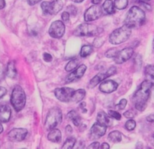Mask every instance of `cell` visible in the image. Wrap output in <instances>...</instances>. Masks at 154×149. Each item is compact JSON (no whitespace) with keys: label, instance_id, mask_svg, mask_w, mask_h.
Returning <instances> with one entry per match:
<instances>
[{"label":"cell","instance_id":"17","mask_svg":"<svg viewBox=\"0 0 154 149\" xmlns=\"http://www.w3.org/2000/svg\"><path fill=\"white\" fill-rule=\"evenodd\" d=\"M11 110L9 106L6 104L0 105V121L8 122L10 120Z\"/></svg>","mask_w":154,"mask_h":149},{"label":"cell","instance_id":"36","mask_svg":"<svg viewBox=\"0 0 154 149\" xmlns=\"http://www.w3.org/2000/svg\"><path fill=\"white\" fill-rule=\"evenodd\" d=\"M123 115H124V116L126 117V118H132L135 117V113L132 110H128V111H126V112H124V114H123Z\"/></svg>","mask_w":154,"mask_h":149},{"label":"cell","instance_id":"30","mask_svg":"<svg viewBox=\"0 0 154 149\" xmlns=\"http://www.w3.org/2000/svg\"><path fill=\"white\" fill-rule=\"evenodd\" d=\"M135 127H136V122L133 119L129 120L125 124V127H126V130H129V131L133 130L135 128Z\"/></svg>","mask_w":154,"mask_h":149},{"label":"cell","instance_id":"37","mask_svg":"<svg viewBox=\"0 0 154 149\" xmlns=\"http://www.w3.org/2000/svg\"><path fill=\"white\" fill-rule=\"evenodd\" d=\"M43 58H44V60H45V61H47V62H50V61H52L53 57H52V55H51V54L47 53V52H45V53L43 54Z\"/></svg>","mask_w":154,"mask_h":149},{"label":"cell","instance_id":"33","mask_svg":"<svg viewBox=\"0 0 154 149\" xmlns=\"http://www.w3.org/2000/svg\"><path fill=\"white\" fill-rule=\"evenodd\" d=\"M104 42H105V40H104V39L102 38V37H96L94 40V41H93V46L96 48H99L103 45Z\"/></svg>","mask_w":154,"mask_h":149},{"label":"cell","instance_id":"9","mask_svg":"<svg viewBox=\"0 0 154 149\" xmlns=\"http://www.w3.org/2000/svg\"><path fill=\"white\" fill-rule=\"evenodd\" d=\"M66 31L63 22L60 20H56L51 25L49 28V34L54 38H60L63 36Z\"/></svg>","mask_w":154,"mask_h":149},{"label":"cell","instance_id":"41","mask_svg":"<svg viewBox=\"0 0 154 149\" xmlns=\"http://www.w3.org/2000/svg\"><path fill=\"white\" fill-rule=\"evenodd\" d=\"M147 121H148V122L154 124V114H151V115H150L149 116H147Z\"/></svg>","mask_w":154,"mask_h":149},{"label":"cell","instance_id":"44","mask_svg":"<svg viewBox=\"0 0 154 149\" xmlns=\"http://www.w3.org/2000/svg\"><path fill=\"white\" fill-rule=\"evenodd\" d=\"M102 148V149H109L110 146L108 143L106 142H104L103 144H102V145H100V148Z\"/></svg>","mask_w":154,"mask_h":149},{"label":"cell","instance_id":"16","mask_svg":"<svg viewBox=\"0 0 154 149\" xmlns=\"http://www.w3.org/2000/svg\"><path fill=\"white\" fill-rule=\"evenodd\" d=\"M117 88H118L117 82H116L114 80H111V79H108V80L104 81L102 83H101L100 86H99V90L102 92L109 94V93L115 91L117 89Z\"/></svg>","mask_w":154,"mask_h":149},{"label":"cell","instance_id":"38","mask_svg":"<svg viewBox=\"0 0 154 149\" xmlns=\"http://www.w3.org/2000/svg\"><path fill=\"white\" fill-rule=\"evenodd\" d=\"M62 19H63V21L65 22H68L69 20V17H70V14L68 13L67 11H65L62 13Z\"/></svg>","mask_w":154,"mask_h":149},{"label":"cell","instance_id":"7","mask_svg":"<svg viewBox=\"0 0 154 149\" xmlns=\"http://www.w3.org/2000/svg\"><path fill=\"white\" fill-rule=\"evenodd\" d=\"M63 2L62 0H54L53 1H43L41 7L45 14H57L62 10Z\"/></svg>","mask_w":154,"mask_h":149},{"label":"cell","instance_id":"25","mask_svg":"<svg viewBox=\"0 0 154 149\" xmlns=\"http://www.w3.org/2000/svg\"><path fill=\"white\" fill-rule=\"evenodd\" d=\"M146 79L150 81L154 86V66L147 65L145 68Z\"/></svg>","mask_w":154,"mask_h":149},{"label":"cell","instance_id":"22","mask_svg":"<svg viewBox=\"0 0 154 149\" xmlns=\"http://www.w3.org/2000/svg\"><path fill=\"white\" fill-rule=\"evenodd\" d=\"M17 74V71L16 67L14 61H10L8 64L7 68H6V75L8 76L11 79H15Z\"/></svg>","mask_w":154,"mask_h":149},{"label":"cell","instance_id":"46","mask_svg":"<svg viewBox=\"0 0 154 149\" xmlns=\"http://www.w3.org/2000/svg\"><path fill=\"white\" fill-rule=\"evenodd\" d=\"M5 7V1L0 0V9H3Z\"/></svg>","mask_w":154,"mask_h":149},{"label":"cell","instance_id":"47","mask_svg":"<svg viewBox=\"0 0 154 149\" xmlns=\"http://www.w3.org/2000/svg\"><path fill=\"white\" fill-rule=\"evenodd\" d=\"M92 1V2L93 3V4H99V3L101 2V1H102V0H91Z\"/></svg>","mask_w":154,"mask_h":149},{"label":"cell","instance_id":"5","mask_svg":"<svg viewBox=\"0 0 154 149\" xmlns=\"http://www.w3.org/2000/svg\"><path fill=\"white\" fill-rule=\"evenodd\" d=\"M102 31V28L94 24L83 23L78 25L74 31V34L79 37H94L97 36Z\"/></svg>","mask_w":154,"mask_h":149},{"label":"cell","instance_id":"23","mask_svg":"<svg viewBox=\"0 0 154 149\" xmlns=\"http://www.w3.org/2000/svg\"><path fill=\"white\" fill-rule=\"evenodd\" d=\"M67 117L69 119L72 120L73 124L77 127H79L80 124H81V118L75 110H72L68 113Z\"/></svg>","mask_w":154,"mask_h":149},{"label":"cell","instance_id":"51","mask_svg":"<svg viewBox=\"0 0 154 149\" xmlns=\"http://www.w3.org/2000/svg\"><path fill=\"white\" fill-rule=\"evenodd\" d=\"M139 1H143V2H148V1H150V0H139Z\"/></svg>","mask_w":154,"mask_h":149},{"label":"cell","instance_id":"4","mask_svg":"<svg viewBox=\"0 0 154 149\" xmlns=\"http://www.w3.org/2000/svg\"><path fill=\"white\" fill-rule=\"evenodd\" d=\"M11 103L17 112H20L24 108L26 104V94L22 87L17 85L11 93Z\"/></svg>","mask_w":154,"mask_h":149},{"label":"cell","instance_id":"40","mask_svg":"<svg viewBox=\"0 0 154 149\" xmlns=\"http://www.w3.org/2000/svg\"><path fill=\"white\" fill-rule=\"evenodd\" d=\"M6 92H7V90H6V88H4V87H2V86H0V99H1L2 97L3 96L6 94Z\"/></svg>","mask_w":154,"mask_h":149},{"label":"cell","instance_id":"34","mask_svg":"<svg viewBox=\"0 0 154 149\" xmlns=\"http://www.w3.org/2000/svg\"><path fill=\"white\" fill-rule=\"evenodd\" d=\"M67 12L69 14H72L73 16L77 14V12H78V9L76 8V7L74 5H69L67 7Z\"/></svg>","mask_w":154,"mask_h":149},{"label":"cell","instance_id":"1","mask_svg":"<svg viewBox=\"0 0 154 149\" xmlns=\"http://www.w3.org/2000/svg\"><path fill=\"white\" fill-rule=\"evenodd\" d=\"M152 86L153 85L151 82L146 79L140 85L138 89L135 91L132 97V102L137 110L142 112L146 109L151 92Z\"/></svg>","mask_w":154,"mask_h":149},{"label":"cell","instance_id":"8","mask_svg":"<svg viewBox=\"0 0 154 149\" xmlns=\"http://www.w3.org/2000/svg\"><path fill=\"white\" fill-rule=\"evenodd\" d=\"M117 73V68L115 67H111L108 69L107 71L103 72V73H99L97 75L94 76L91 80L90 81V83H89L88 87L90 88H93L94 87H96L98 84L100 83L102 81L105 80L106 78L110 77L112 75L115 74Z\"/></svg>","mask_w":154,"mask_h":149},{"label":"cell","instance_id":"14","mask_svg":"<svg viewBox=\"0 0 154 149\" xmlns=\"http://www.w3.org/2000/svg\"><path fill=\"white\" fill-rule=\"evenodd\" d=\"M107 127L105 125L99 124V123H96L93 125V127L90 129V136L91 139H99L100 137L103 136L106 132Z\"/></svg>","mask_w":154,"mask_h":149},{"label":"cell","instance_id":"12","mask_svg":"<svg viewBox=\"0 0 154 149\" xmlns=\"http://www.w3.org/2000/svg\"><path fill=\"white\" fill-rule=\"evenodd\" d=\"M27 131L26 129L25 128H14L12 129L8 134V137L9 140L11 142H21V141L24 140L26 136H27Z\"/></svg>","mask_w":154,"mask_h":149},{"label":"cell","instance_id":"28","mask_svg":"<svg viewBox=\"0 0 154 149\" xmlns=\"http://www.w3.org/2000/svg\"><path fill=\"white\" fill-rule=\"evenodd\" d=\"M78 64H79V60L78 58H75V59H72L66 64V70L68 72H70L72 70H73L74 69L78 67Z\"/></svg>","mask_w":154,"mask_h":149},{"label":"cell","instance_id":"49","mask_svg":"<svg viewBox=\"0 0 154 149\" xmlns=\"http://www.w3.org/2000/svg\"><path fill=\"white\" fill-rule=\"evenodd\" d=\"M72 1H73L74 2H76V3H81L82 2V1H84V0H72Z\"/></svg>","mask_w":154,"mask_h":149},{"label":"cell","instance_id":"2","mask_svg":"<svg viewBox=\"0 0 154 149\" xmlns=\"http://www.w3.org/2000/svg\"><path fill=\"white\" fill-rule=\"evenodd\" d=\"M146 15L144 10L141 7L133 6L128 11L124 23L130 28H134L144 25Z\"/></svg>","mask_w":154,"mask_h":149},{"label":"cell","instance_id":"10","mask_svg":"<svg viewBox=\"0 0 154 149\" xmlns=\"http://www.w3.org/2000/svg\"><path fill=\"white\" fill-rule=\"evenodd\" d=\"M74 91H75V90L73 88L63 87V88H56L55 91H54V94L59 100L65 102V103H68V102H70Z\"/></svg>","mask_w":154,"mask_h":149},{"label":"cell","instance_id":"48","mask_svg":"<svg viewBox=\"0 0 154 149\" xmlns=\"http://www.w3.org/2000/svg\"><path fill=\"white\" fill-rule=\"evenodd\" d=\"M150 142H151L152 145H153V146H154V134L152 135V136H151V139H150Z\"/></svg>","mask_w":154,"mask_h":149},{"label":"cell","instance_id":"43","mask_svg":"<svg viewBox=\"0 0 154 149\" xmlns=\"http://www.w3.org/2000/svg\"><path fill=\"white\" fill-rule=\"evenodd\" d=\"M28 1V4L30 5H34V4H37L39 1H42V0H27Z\"/></svg>","mask_w":154,"mask_h":149},{"label":"cell","instance_id":"24","mask_svg":"<svg viewBox=\"0 0 154 149\" xmlns=\"http://www.w3.org/2000/svg\"><path fill=\"white\" fill-rule=\"evenodd\" d=\"M108 140L113 143H117L122 140V135L120 131L114 130V131L111 132L108 135Z\"/></svg>","mask_w":154,"mask_h":149},{"label":"cell","instance_id":"42","mask_svg":"<svg viewBox=\"0 0 154 149\" xmlns=\"http://www.w3.org/2000/svg\"><path fill=\"white\" fill-rule=\"evenodd\" d=\"M80 109H81V111H82L84 113H86L87 112V109H86V103L85 102H83V103H81V105H80Z\"/></svg>","mask_w":154,"mask_h":149},{"label":"cell","instance_id":"31","mask_svg":"<svg viewBox=\"0 0 154 149\" xmlns=\"http://www.w3.org/2000/svg\"><path fill=\"white\" fill-rule=\"evenodd\" d=\"M118 51L119 50L117 49V48H111V49H109L106 52H105V56H106L107 58H114V57L117 55Z\"/></svg>","mask_w":154,"mask_h":149},{"label":"cell","instance_id":"50","mask_svg":"<svg viewBox=\"0 0 154 149\" xmlns=\"http://www.w3.org/2000/svg\"><path fill=\"white\" fill-rule=\"evenodd\" d=\"M2 131H3V127H2V125L1 121H0V133H2Z\"/></svg>","mask_w":154,"mask_h":149},{"label":"cell","instance_id":"20","mask_svg":"<svg viewBox=\"0 0 154 149\" xmlns=\"http://www.w3.org/2000/svg\"><path fill=\"white\" fill-rule=\"evenodd\" d=\"M102 11L107 14H112L115 12V7L112 0H105L102 4Z\"/></svg>","mask_w":154,"mask_h":149},{"label":"cell","instance_id":"29","mask_svg":"<svg viewBox=\"0 0 154 149\" xmlns=\"http://www.w3.org/2000/svg\"><path fill=\"white\" fill-rule=\"evenodd\" d=\"M114 7L119 10L125 9L128 5V0H115L114 2Z\"/></svg>","mask_w":154,"mask_h":149},{"label":"cell","instance_id":"39","mask_svg":"<svg viewBox=\"0 0 154 149\" xmlns=\"http://www.w3.org/2000/svg\"><path fill=\"white\" fill-rule=\"evenodd\" d=\"M99 148H100V144H99V142H93L91 145H90L88 146V148L90 149H98Z\"/></svg>","mask_w":154,"mask_h":149},{"label":"cell","instance_id":"19","mask_svg":"<svg viewBox=\"0 0 154 149\" xmlns=\"http://www.w3.org/2000/svg\"><path fill=\"white\" fill-rule=\"evenodd\" d=\"M97 122L102 125L106 126L107 127L111 125V121L109 118L108 115L104 112H99L97 115Z\"/></svg>","mask_w":154,"mask_h":149},{"label":"cell","instance_id":"32","mask_svg":"<svg viewBox=\"0 0 154 149\" xmlns=\"http://www.w3.org/2000/svg\"><path fill=\"white\" fill-rule=\"evenodd\" d=\"M108 115H109L111 118H114L116 120H120L121 119V115H120L119 112H116L114 110H109L108 111Z\"/></svg>","mask_w":154,"mask_h":149},{"label":"cell","instance_id":"6","mask_svg":"<svg viewBox=\"0 0 154 149\" xmlns=\"http://www.w3.org/2000/svg\"><path fill=\"white\" fill-rule=\"evenodd\" d=\"M63 113L60 108L54 107L51 109L47 115L45 126L48 130L55 128L62 122Z\"/></svg>","mask_w":154,"mask_h":149},{"label":"cell","instance_id":"18","mask_svg":"<svg viewBox=\"0 0 154 149\" xmlns=\"http://www.w3.org/2000/svg\"><path fill=\"white\" fill-rule=\"evenodd\" d=\"M48 140L52 142H56V143L60 142L62 139L61 132L58 129H52V130H51L50 133H48Z\"/></svg>","mask_w":154,"mask_h":149},{"label":"cell","instance_id":"15","mask_svg":"<svg viewBox=\"0 0 154 149\" xmlns=\"http://www.w3.org/2000/svg\"><path fill=\"white\" fill-rule=\"evenodd\" d=\"M86 70H87V67H86V65H84V64L79 66L78 68L75 69L73 72H72V73L66 77V82H72L77 80V79H81V78L84 76Z\"/></svg>","mask_w":154,"mask_h":149},{"label":"cell","instance_id":"11","mask_svg":"<svg viewBox=\"0 0 154 149\" xmlns=\"http://www.w3.org/2000/svg\"><path fill=\"white\" fill-rule=\"evenodd\" d=\"M102 9L98 4L91 6L90 8L86 10L84 13V19L86 22H90V21L96 20L101 17L102 15Z\"/></svg>","mask_w":154,"mask_h":149},{"label":"cell","instance_id":"52","mask_svg":"<svg viewBox=\"0 0 154 149\" xmlns=\"http://www.w3.org/2000/svg\"><path fill=\"white\" fill-rule=\"evenodd\" d=\"M153 49H154V39H153Z\"/></svg>","mask_w":154,"mask_h":149},{"label":"cell","instance_id":"35","mask_svg":"<svg viewBox=\"0 0 154 149\" xmlns=\"http://www.w3.org/2000/svg\"><path fill=\"white\" fill-rule=\"evenodd\" d=\"M126 104H127V100L126 99H122L120 101V103L117 105V108L120 109V110H123L126 106Z\"/></svg>","mask_w":154,"mask_h":149},{"label":"cell","instance_id":"27","mask_svg":"<svg viewBox=\"0 0 154 149\" xmlns=\"http://www.w3.org/2000/svg\"><path fill=\"white\" fill-rule=\"evenodd\" d=\"M77 140L75 137H69L66 140V142H64L63 145V149H71L73 148L75 146V143H76Z\"/></svg>","mask_w":154,"mask_h":149},{"label":"cell","instance_id":"45","mask_svg":"<svg viewBox=\"0 0 154 149\" xmlns=\"http://www.w3.org/2000/svg\"><path fill=\"white\" fill-rule=\"evenodd\" d=\"M72 127H71L70 125H68L67 127H66V131L67 133H72Z\"/></svg>","mask_w":154,"mask_h":149},{"label":"cell","instance_id":"3","mask_svg":"<svg viewBox=\"0 0 154 149\" xmlns=\"http://www.w3.org/2000/svg\"><path fill=\"white\" fill-rule=\"evenodd\" d=\"M132 34V28L124 25L120 28L114 30L109 36V41L112 44L117 45L128 40Z\"/></svg>","mask_w":154,"mask_h":149},{"label":"cell","instance_id":"26","mask_svg":"<svg viewBox=\"0 0 154 149\" xmlns=\"http://www.w3.org/2000/svg\"><path fill=\"white\" fill-rule=\"evenodd\" d=\"M93 52V47L90 45H84L82 46L81 50V56L83 58L90 55Z\"/></svg>","mask_w":154,"mask_h":149},{"label":"cell","instance_id":"13","mask_svg":"<svg viewBox=\"0 0 154 149\" xmlns=\"http://www.w3.org/2000/svg\"><path fill=\"white\" fill-rule=\"evenodd\" d=\"M134 50L132 48H125L122 50L118 51L117 55L114 57V61L117 64H123L129 59L132 56Z\"/></svg>","mask_w":154,"mask_h":149},{"label":"cell","instance_id":"21","mask_svg":"<svg viewBox=\"0 0 154 149\" xmlns=\"http://www.w3.org/2000/svg\"><path fill=\"white\" fill-rule=\"evenodd\" d=\"M86 95V91L84 89H78L77 91H74L73 94L72 96L70 102H73V103H78V102L81 101L84 98Z\"/></svg>","mask_w":154,"mask_h":149}]
</instances>
